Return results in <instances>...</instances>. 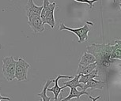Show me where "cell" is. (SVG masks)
<instances>
[{"label":"cell","instance_id":"1","mask_svg":"<svg viewBox=\"0 0 121 101\" xmlns=\"http://www.w3.org/2000/svg\"><path fill=\"white\" fill-rule=\"evenodd\" d=\"M112 50V44L111 43H93L86 47V51L90 52L95 57L97 66L108 67L111 63L115 60L111 59V53Z\"/></svg>","mask_w":121,"mask_h":101},{"label":"cell","instance_id":"2","mask_svg":"<svg viewBox=\"0 0 121 101\" xmlns=\"http://www.w3.org/2000/svg\"><path fill=\"white\" fill-rule=\"evenodd\" d=\"M16 60L13 57H4L3 59V74L7 81H11L15 78Z\"/></svg>","mask_w":121,"mask_h":101},{"label":"cell","instance_id":"3","mask_svg":"<svg viewBox=\"0 0 121 101\" xmlns=\"http://www.w3.org/2000/svg\"><path fill=\"white\" fill-rule=\"evenodd\" d=\"M59 30L63 31V30H67L69 31L70 33H74L75 35L78 36V43H83L86 40H88L89 36L88 33H90V27H89L88 22L84 25V26L81 27V28H78V29H72L69 28V27L66 26L64 25V23H61L60 26H59Z\"/></svg>","mask_w":121,"mask_h":101},{"label":"cell","instance_id":"4","mask_svg":"<svg viewBox=\"0 0 121 101\" xmlns=\"http://www.w3.org/2000/svg\"><path fill=\"white\" fill-rule=\"evenodd\" d=\"M30 68V65L22 58H19L16 61L15 65V78L18 81H27L28 70Z\"/></svg>","mask_w":121,"mask_h":101},{"label":"cell","instance_id":"5","mask_svg":"<svg viewBox=\"0 0 121 101\" xmlns=\"http://www.w3.org/2000/svg\"><path fill=\"white\" fill-rule=\"evenodd\" d=\"M29 27L35 33H43L44 31V25L40 17V15H32L28 17Z\"/></svg>","mask_w":121,"mask_h":101},{"label":"cell","instance_id":"6","mask_svg":"<svg viewBox=\"0 0 121 101\" xmlns=\"http://www.w3.org/2000/svg\"><path fill=\"white\" fill-rule=\"evenodd\" d=\"M73 76H68V75H58L57 77H56V79L53 80V82L55 83V86L52 87V88H50L49 87L47 88V92H52V93H54L55 95V97L53 98L54 100H58V96H59V93H60V92L63 90V88H67V86L64 85L63 87H59V84H58V81H59L60 79L62 78H67V79H70L72 78Z\"/></svg>","mask_w":121,"mask_h":101},{"label":"cell","instance_id":"7","mask_svg":"<svg viewBox=\"0 0 121 101\" xmlns=\"http://www.w3.org/2000/svg\"><path fill=\"white\" fill-rule=\"evenodd\" d=\"M42 10V6H38L35 5L33 3V0H28L26 6V12L27 14V17L32 15H40V12Z\"/></svg>","mask_w":121,"mask_h":101},{"label":"cell","instance_id":"8","mask_svg":"<svg viewBox=\"0 0 121 101\" xmlns=\"http://www.w3.org/2000/svg\"><path fill=\"white\" fill-rule=\"evenodd\" d=\"M56 6H52L48 11H47V13L44 15V17L43 18V24H48L52 29H53L55 25H56V21H55V10H56Z\"/></svg>","mask_w":121,"mask_h":101},{"label":"cell","instance_id":"9","mask_svg":"<svg viewBox=\"0 0 121 101\" xmlns=\"http://www.w3.org/2000/svg\"><path fill=\"white\" fill-rule=\"evenodd\" d=\"M104 81H96L95 78H92L86 82V84H84L83 88L82 90H86L87 88H93V89H102L103 87L104 86Z\"/></svg>","mask_w":121,"mask_h":101},{"label":"cell","instance_id":"10","mask_svg":"<svg viewBox=\"0 0 121 101\" xmlns=\"http://www.w3.org/2000/svg\"><path fill=\"white\" fill-rule=\"evenodd\" d=\"M82 95H86L88 96L89 93H86L85 90H82V91H78L77 89V88H70V94L68 95L66 98L61 99L62 101H67V100H70L73 98H76L77 100H78L79 97Z\"/></svg>","mask_w":121,"mask_h":101},{"label":"cell","instance_id":"11","mask_svg":"<svg viewBox=\"0 0 121 101\" xmlns=\"http://www.w3.org/2000/svg\"><path fill=\"white\" fill-rule=\"evenodd\" d=\"M121 41L120 40H116L115 44H112V50L111 53V59L112 60L121 59Z\"/></svg>","mask_w":121,"mask_h":101},{"label":"cell","instance_id":"12","mask_svg":"<svg viewBox=\"0 0 121 101\" xmlns=\"http://www.w3.org/2000/svg\"><path fill=\"white\" fill-rule=\"evenodd\" d=\"M79 77H80V74L77 73L74 77H72V79L70 81H63V83L64 85L67 87H69V88H81L82 89L84 84H82L79 82Z\"/></svg>","mask_w":121,"mask_h":101},{"label":"cell","instance_id":"13","mask_svg":"<svg viewBox=\"0 0 121 101\" xmlns=\"http://www.w3.org/2000/svg\"><path fill=\"white\" fill-rule=\"evenodd\" d=\"M93 63H96L95 57L91 53L86 50V51L83 53L82 55L81 60L79 62V65L86 66V65H89V64H91Z\"/></svg>","mask_w":121,"mask_h":101},{"label":"cell","instance_id":"14","mask_svg":"<svg viewBox=\"0 0 121 101\" xmlns=\"http://www.w3.org/2000/svg\"><path fill=\"white\" fill-rule=\"evenodd\" d=\"M98 77H99L98 76V70L95 68L94 70H92L89 73H86V74H80L79 82L82 84H86L89 80L92 78H97Z\"/></svg>","mask_w":121,"mask_h":101},{"label":"cell","instance_id":"15","mask_svg":"<svg viewBox=\"0 0 121 101\" xmlns=\"http://www.w3.org/2000/svg\"><path fill=\"white\" fill-rule=\"evenodd\" d=\"M95 68H97V63H93L86 66L79 65L77 70V73H78V74H86V73H89L92 70H93Z\"/></svg>","mask_w":121,"mask_h":101},{"label":"cell","instance_id":"16","mask_svg":"<svg viewBox=\"0 0 121 101\" xmlns=\"http://www.w3.org/2000/svg\"><path fill=\"white\" fill-rule=\"evenodd\" d=\"M52 82H53V80L48 79V81H46V83L44 84V87H43V89H42L41 93L36 94V96H40V97L41 98L42 101H49V100H52V99L51 97H49V96H47V88H48L49 85L52 83Z\"/></svg>","mask_w":121,"mask_h":101},{"label":"cell","instance_id":"17","mask_svg":"<svg viewBox=\"0 0 121 101\" xmlns=\"http://www.w3.org/2000/svg\"><path fill=\"white\" fill-rule=\"evenodd\" d=\"M74 1L77 2V3H80L88 4L90 8H93V6H94V3L97 2L98 0H74Z\"/></svg>","mask_w":121,"mask_h":101},{"label":"cell","instance_id":"18","mask_svg":"<svg viewBox=\"0 0 121 101\" xmlns=\"http://www.w3.org/2000/svg\"><path fill=\"white\" fill-rule=\"evenodd\" d=\"M10 100V97H7V96H3L0 94V100Z\"/></svg>","mask_w":121,"mask_h":101},{"label":"cell","instance_id":"19","mask_svg":"<svg viewBox=\"0 0 121 101\" xmlns=\"http://www.w3.org/2000/svg\"><path fill=\"white\" fill-rule=\"evenodd\" d=\"M89 98H90V99H91V100H93V101H95V100H98V99H99L100 98V96H97V98H93L92 97V96H89Z\"/></svg>","mask_w":121,"mask_h":101}]
</instances>
